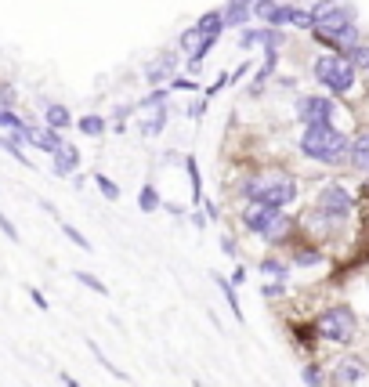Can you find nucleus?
I'll return each instance as SVG.
<instances>
[{
	"mask_svg": "<svg viewBox=\"0 0 369 387\" xmlns=\"http://www.w3.org/2000/svg\"><path fill=\"white\" fill-rule=\"evenodd\" d=\"M300 152L308 159H315V163L336 167L348 159L351 138L344 131H336L333 123H312V127H304V134H300Z\"/></svg>",
	"mask_w": 369,
	"mask_h": 387,
	"instance_id": "obj_1",
	"label": "nucleus"
},
{
	"mask_svg": "<svg viewBox=\"0 0 369 387\" xmlns=\"http://www.w3.org/2000/svg\"><path fill=\"white\" fill-rule=\"evenodd\" d=\"M239 196L243 199H264L271 206H282L297 199V181L290 174H258V177H246L239 181Z\"/></svg>",
	"mask_w": 369,
	"mask_h": 387,
	"instance_id": "obj_2",
	"label": "nucleus"
},
{
	"mask_svg": "<svg viewBox=\"0 0 369 387\" xmlns=\"http://www.w3.org/2000/svg\"><path fill=\"white\" fill-rule=\"evenodd\" d=\"M315 330L330 344H351L355 333H359V318H355V312H351L348 304H330V308L318 312Z\"/></svg>",
	"mask_w": 369,
	"mask_h": 387,
	"instance_id": "obj_3",
	"label": "nucleus"
},
{
	"mask_svg": "<svg viewBox=\"0 0 369 387\" xmlns=\"http://www.w3.org/2000/svg\"><path fill=\"white\" fill-rule=\"evenodd\" d=\"M312 76H315L326 91H333V94H348L351 87H355V66H351L344 55H336V51L318 55V58L312 62Z\"/></svg>",
	"mask_w": 369,
	"mask_h": 387,
	"instance_id": "obj_4",
	"label": "nucleus"
},
{
	"mask_svg": "<svg viewBox=\"0 0 369 387\" xmlns=\"http://www.w3.org/2000/svg\"><path fill=\"white\" fill-rule=\"evenodd\" d=\"M315 210L326 214L333 224H344L351 217V210H355V199H351V192L344 185H326L315 199Z\"/></svg>",
	"mask_w": 369,
	"mask_h": 387,
	"instance_id": "obj_5",
	"label": "nucleus"
},
{
	"mask_svg": "<svg viewBox=\"0 0 369 387\" xmlns=\"http://www.w3.org/2000/svg\"><path fill=\"white\" fill-rule=\"evenodd\" d=\"M330 384L333 387H369V366L359 359V354H344V359L333 362Z\"/></svg>",
	"mask_w": 369,
	"mask_h": 387,
	"instance_id": "obj_6",
	"label": "nucleus"
},
{
	"mask_svg": "<svg viewBox=\"0 0 369 387\" xmlns=\"http://www.w3.org/2000/svg\"><path fill=\"white\" fill-rule=\"evenodd\" d=\"M297 120L304 127H312V123H333L336 120V105L326 98V94H300V98H297Z\"/></svg>",
	"mask_w": 369,
	"mask_h": 387,
	"instance_id": "obj_7",
	"label": "nucleus"
},
{
	"mask_svg": "<svg viewBox=\"0 0 369 387\" xmlns=\"http://www.w3.org/2000/svg\"><path fill=\"white\" fill-rule=\"evenodd\" d=\"M282 44H286V33H282L279 26H258V29H243V37H239V47H264V51H268V47H276V51H279Z\"/></svg>",
	"mask_w": 369,
	"mask_h": 387,
	"instance_id": "obj_8",
	"label": "nucleus"
},
{
	"mask_svg": "<svg viewBox=\"0 0 369 387\" xmlns=\"http://www.w3.org/2000/svg\"><path fill=\"white\" fill-rule=\"evenodd\" d=\"M279 214V206H271V203H264V199H246V206H243V224L258 235L264 224Z\"/></svg>",
	"mask_w": 369,
	"mask_h": 387,
	"instance_id": "obj_9",
	"label": "nucleus"
},
{
	"mask_svg": "<svg viewBox=\"0 0 369 387\" xmlns=\"http://www.w3.org/2000/svg\"><path fill=\"white\" fill-rule=\"evenodd\" d=\"M22 138L29 145H37L40 152H51V156L62 149V145H66V141H62V131H55V127H26Z\"/></svg>",
	"mask_w": 369,
	"mask_h": 387,
	"instance_id": "obj_10",
	"label": "nucleus"
},
{
	"mask_svg": "<svg viewBox=\"0 0 369 387\" xmlns=\"http://www.w3.org/2000/svg\"><path fill=\"white\" fill-rule=\"evenodd\" d=\"M290 232H294V221H290V214H276V217H271L268 224H264V228L258 232L261 239H264V243L268 246H279V243H286V239H290Z\"/></svg>",
	"mask_w": 369,
	"mask_h": 387,
	"instance_id": "obj_11",
	"label": "nucleus"
},
{
	"mask_svg": "<svg viewBox=\"0 0 369 387\" xmlns=\"http://www.w3.org/2000/svg\"><path fill=\"white\" fill-rule=\"evenodd\" d=\"M174 69H178V51H163L152 66L145 69V80L149 84H163V80H170L174 76Z\"/></svg>",
	"mask_w": 369,
	"mask_h": 387,
	"instance_id": "obj_12",
	"label": "nucleus"
},
{
	"mask_svg": "<svg viewBox=\"0 0 369 387\" xmlns=\"http://www.w3.org/2000/svg\"><path fill=\"white\" fill-rule=\"evenodd\" d=\"M145 112H149V116H141L138 131L145 134V138L163 134V127H167V120H170V109H167V105H156V109H145Z\"/></svg>",
	"mask_w": 369,
	"mask_h": 387,
	"instance_id": "obj_13",
	"label": "nucleus"
},
{
	"mask_svg": "<svg viewBox=\"0 0 369 387\" xmlns=\"http://www.w3.org/2000/svg\"><path fill=\"white\" fill-rule=\"evenodd\" d=\"M51 159H55V163H51L55 177H66V174H73L80 167V149H76V145H62Z\"/></svg>",
	"mask_w": 369,
	"mask_h": 387,
	"instance_id": "obj_14",
	"label": "nucleus"
},
{
	"mask_svg": "<svg viewBox=\"0 0 369 387\" xmlns=\"http://www.w3.org/2000/svg\"><path fill=\"white\" fill-rule=\"evenodd\" d=\"M221 15H224V26H243L253 15V0H228L221 8Z\"/></svg>",
	"mask_w": 369,
	"mask_h": 387,
	"instance_id": "obj_15",
	"label": "nucleus"
},
{
	"mask_svg": "<svg viewBox=\"0 0 369 387\" xmlns=\"http://www.w3.org/2000/svg\"><path fill=\"white\" fill-rule=\"evenodd\" d=\"M348 163L355 167V170H362V174H369V131H366V134H359L355 141H351Z\"/></svg>",
	"mask_w": 369,
	"mask_h": 387,
	"instance_id": "obj_16",
	"label": "nucleus"
},
{
	"mask_svg": "<svg viewBox=\"0 0 369 387\" xmlns=\"http://www.w3.org/2000/svg\"><path fill=\"white\" fill-rule=\"evenodd\" d=\"M87 351L94 354V362H98V366L105 369V373H112V377H116L120 384H131V377H127V373H123V369H120V366H116V362H112V359H109V354H105V351L98 348V341H91V336H87Z\"/></svg>",
	"mask_w": 369,
	"mask_h": 387,
	"instance_id": "obj_17",
	"label": "nucleus"
},
{
	"mask_svg": "<svg viewBox=\"0 0 369 387\" xmlns=\"http://www.w3.org/2000/svg\"><path fill=\"white\" fill-rule=\"evenodd\" d=\"M22 131H11V134H0V149H4V152H11L15 159H19V163L22 167H33V159H29L26 152H22Z\"/></svg>",
	"mask_w": 369,
	"mask_h": 387,
	"instance_id": "obj_18",
	"label": "nucleus"
},
{
	"mask_svg": "<svg viewBox=\"0 0 369 387\" xmlns=\"http://www.w3.org/2000/svg\"><path fill=\"white\" fill-rule=\"evenodd\" d=\"M44 123H47V127H55V131H66V127L73 123V116H69V109H66V105L51 102V105H44Z\"/></svg>",
	"mask_w": 369,
	"mask_h": 387,
	"instance_id": "obj_19",
	"label": "nucleus"
},
{
	"mask_svg": "<svg viewBox=\"0 0 369 387\" xmlns=\"http://www.w3.org/2000/svg\"><path fill=\"white\" fill-rule=\"evenodd\" d=\"M214 286L224 294V300H228V308H232V315H235V322H243V308H239V294H235V282H228L224 276H217L214 271Z\"/></svg>",
	"mask_w": 369,
	"mask_h": 387,
	"instance_id": "obj_20",
	"label": "nucleus"
},
{
	"mask_svg": "<svg viewBox=\"0 0 369 387\" xmlns=\"http://www.w3.org/2000/svg\"><path fill=\"white\" fill-rule=\"evenodd\" d=\"M196 29H199V33H206V37H221V33H224V15H221V11L199 15V19H196Z\"/></svg>",
	"mask_w": 369,
	"mask_h": 387,
	"instance_id": "obj_21",
	"label": "nucleus"
},
{
	"mask_svg": "<svg viewBox=\"0 0 369 387\" xmlns=\"http://www.w3.org/2000/svg\"><path fill=\"white\" fill-rule=\"evenodd\" d=\"M185 170H188V181H192V199H203V177H199V163L196 156H185Z\"/></svg>",
	"mask_w": 369,
	"mask_h": 387,
	"instance_id": "obj_22",
	"label": "nucleus"
},
{
	"mask_svg": "<svg viewBox=\"0 0 369 387\" xmlns=\"http://www.w3.org/2000/svg\"><path fill=\"white\" fill-rule=\"evenodd\" d=\"M76 127H80V131H84L87 138H102V134H105V120H102V116H94V112H91V116H80Z\"/></svg>",
	"mask_w": 369,
	"mask_h": 387,
	"instance_id": "obj_23",
	"label": "nucleus"
},
{
	"mask_svg": "<svg viewBox=\"0 0 369 387\" xmlns=\"http://www.w3.org/2000/svg\"><path fill=\"white\" fill-rule=\"evenodd\" d=\"M73 279H76L80 286L94 289V294H98V297H109V286H105V282H102L98 276H91V271H80V268H76V271H73Z\"/></svg>",
	"mask_w": 369,
	"mask_h": 387,
	"instance_id": "obj_24",
	"label": "nucleus"
},
{
	"mask_svg": "<svg viewBox=\"0 0 369 387\" xmlns=\"http://www.w3.org/2000/svg\"><path fill=\"white\" fill-rule=\"evenodd\" d=\"M138 206H141L145 214L159 210V192H156V185H141V192H138Z\"/></svg>",
	"mask_w": 369,
	"mask_h": 387,
	"instance_id": "obj_25",
	"label": "nucleus"
},
{
	"mask_svg": "<svg viewBox=\"0 0 369 387\" xmlns=\"http://www.w3.org/2000/svg\"><path fill=\"white\" fill-rule=\"evenodd\" d=\"M62 232H66V239H69V243H73V246H80L84 253H91V250H94V246H91V239H87L84 232H80L76 224H69V221H66V224H62Z\"/></svg>",
	"mask_w": 369,
	"mask_h": 387,
	"instance_id": "obj_26",
	"label": "nucleus"
},
{
	"mask_svg": "<svg viewBox=\"0 0 369 387\" xmlns=\"http://www.w3.org/2000/svg\"><path fill=\"white\" fill-rule=\"evenodd\" d=\"M344 58H348L355 69H369V44H355L351 51H344Z\"/></svg>",
	"mask_w": 369,
	"mask_h": 387,
	"instance_id": "obj_27",
	"label": "nucleus"
},
{
	"mask_svg": "<svg viewBox=\"0 0 369 387\" xmlns=\"http://www.w3.org/2000/svg\"><path fill=\"white\" fill-rule=\"evenodd\" d=\"M264 276H276V279H282L286 282V276H290V268H286V261H276V257H264V261L258 264Z\"/></svg>",
	"mask_w": 369,
	"mask_h": 387,
	"instance_id": "obj_28",
	"label": "nucleus"
},
{
	"mask_svg": "<svg viewBox=\"0 0 369 387\" xmlns=\"http://www.w3.org/2000/svg\"><path fill=\"white\" fill-rule=\"evenodd\" d=\"M94 185H98V192L109 199V203H116L120 199V185H112V177H105V174H94Z\"/></svg>",
	"mask_w": 369,
	"mask_h": 387,
	"instance_id": "obj_29",
	"label": "nucleus"
},
{
	"mask_svg": "<svg viewBox=\"0 0 369 387\" xmlns=\"http://www.w3.org/2000/svg\"><path fill=\"white\" fill-rule=\"evenodd\" d=\"M167 94H170L167 87H156L152 94H145V98H141V102H138V109H141V112H145V109H156V105H167Z\"/></svg>",
	"mask_w": 369,
	"mask_h": 387,
	"instance_id": "obj_30",
	"label": "nucleus"
},
{
	"mask_svg": "<svg viewBox=\"0 0 369 387\" xmlns=\"http://www.w3.org/2000/svg\"><path fill=\"white\" fill-rule=\"evenodd\" d=\"M276 8H279V0H253V15H258V19H264V22H271Z\"/></svg>",
	"mask_w": 369,
	"mask_h": 387,
	"instance_id": "obj_31",
	"label": "nucleus"
},
{
	"mask_svg": "<svg viewBox=\"0 0 369 387\" xmlns=\"http://www.w3.org/2000/svg\"><path fill=\"white\" fill-rule=\"evenodd\" d=\"M300 380H304V387H323V369H318V366H304Z\"/></svg>",
	"mask_w": 369,
	"mask_h": 387,
	"instance_id": "obj_32",
	"label": "nucleus"
},
{
	"mask_svg": "<svg viewBox=\"0 0 369 387\" xmlns=\"http://www.w3.org/2000/svg\"><path fill=\"white\" fill-rule=\"evenodd\" d=\"M318 261H323V253H318V250H297L294 253V264H300V268H308V264H318Z\"/></svg>",
	"mask_w": 369,
	"mask_h": 387,
	"instance_id": "obj_33",
	"label": "nucleus"
},
{
	"mask_svg": "<svg viewBox=\"0 0 369 387\" xmlns=\"http://www.w3.org/2000/svg\"><path fill=\"white\" fill-rule=\"evenodd\" d=\"M0 127H11V131H26L29 123H22V120L15 116L11 109H4V105H0Z\"/></svg>",
	"mask_w": 369,
	"mask_h": 387,
	"instance_id": "obj_34",
	"label": "nucleus"
},
{
	"mask_svg": "<svg viewBox=\"0 0 369 387\" xmlns=\"http://www.w3.org/2000/svg\"><path fill=\"white\" fill-rule=\"evenodd\" d=\"M203 37H206V33H199V29H196V26H192V29H188V33L181 37V47H185V51L192 55V51H196V47L203 44Z\"/></svg>",
	"mask_w": 369,
	"mask_h": 387,
	"instance_id": "obj_35",
	"label": "nucleus"
},
{
	"mask_svg": "<svg viewBox=\"0 0 369 387\" xmlns=\"http://www.w3.org/2000/svg\"><path fill=\"white\" fill-rule=\"evenodd\" d=\"M0 232H4V235L11 239V243H19V228H15V224H11V217H8L4 210H0Z\"/></svg>",
	"mask_w": 369,
	"mask_h": 387,
	"instance_id": "obj_36",
	"label": "nucleus"
},
{
	"mask_svg": "<svg viewBox=\"0 0 369 387\" xmlns=\"http://www.w3.org/2000/svg\"><path fill=\"white\" fill-rule=\"evenodd\" d=\"M282 294H286V282H282V279H279V282H268V286H264V297H271V300H276V297H282Z\"/></svg>",
	"mask_w": 369,
	"mask_h": 387,
	"instance_id": "obj_37",
	"label": "nucleus"
},
{
	"mask_svg": "<svg viewBox=\"0 0 369 387\" xmlns=\"http://www.w3.org/2000/svg\"><path fill=\"white\" fill-rule=\"evenodd\" d=\"M0 105H4V109H11V105H15V87L0 84Z\"/></svg>",
	"mask_w": 369,
	"mask_h": 387,
	"instance_id": "obj_38",
	"label": "nucleus"
},
{
	"mask_svg": "<svg viewBox=\"0 0 369 387\" xmlns=\"http://www.w3.org/2000/svg\"><path fill=\"white\" fill-rule=\"evenodd\" d=\"M29 300H33V304H37V308H40V312H47V297L40 294V289H37V286H29Z\"/></svg>",
	"mask_w": 369,
	"mask_h": 387,
	"instance_id": "obj_39",
	"label": "nucleus"
},
{
	"mask_svg": "<svg viewBox=\"0 0 369 387\" xmlns=\"http://www.w3.org/2000/svg\"><path fill=\"white\" fill-rule=\"evenodd\" d=\"M221 253H228V257L239 253V246H235V239H232V235H224V239H221Z\"/></svg>",
	"mask_w": 369,
	"mask_h": 387,
	"instance_id": "obj_40",
	"label": "nucleus"
},
{
	"mask_svg": "<svg viewBox=\"0 0 369 387\" xmlns=\"http://www.w3.org/2000/svg\"><path fill=\"white\" fill-rule=\"evenodd\" d=\"M170 87H174V91H196V84H192V80H170Z\"/></svg>",
	"mask_w": 369,
	"mask_h": 387,
	"instance_id": "obj_41",
	"label": "nucleus"
},
{
	"mask_svg": "<svg viewBox=\"0 0 369 387\" xmlns=\"http://www.w3.org/2000/svg\"><path fill=\"white\" fill-rule=\"evenodd\" d=\"M206 217H210V214H199V210H196V214H192L188 221H192V224H196V228H206Z\"/></svg>",
	"mask_w": 369,
	"mask_h": 387,
	"instance_id": "obj_42",
	"label": "nucleus"
},
{
	"mask_svg": "<svg viewBox=\"0 0 369 387\" xmlns=\"http://www.w3.org/2000/svg\"><path fill=\"white\" fill-rule=\"evenodd\" d=\"M58 380L66 384V387H80V380H76V377H69V373H58Z\"/></svg>",
	"mask_w": 369,
	"mask_h": 387,
	"instance_id": "obj_43",
	"label": "nucleus"
},
{
	"mask_svg": "<svg viewBox=\"0 0 369 387\" xmlns=\"http://www.w3.org/2000/svg\"><path fill=\"white\" fill-rule=\"evenodd\" d=\"M232 282L239 286V282H246V268H235V276H232Z\"/></svg>",
	"mask_w": 369,
	"mask_h": 387,
	"instance_id": "obj_44",
	"label": "nucleus"
}]
</instances>
